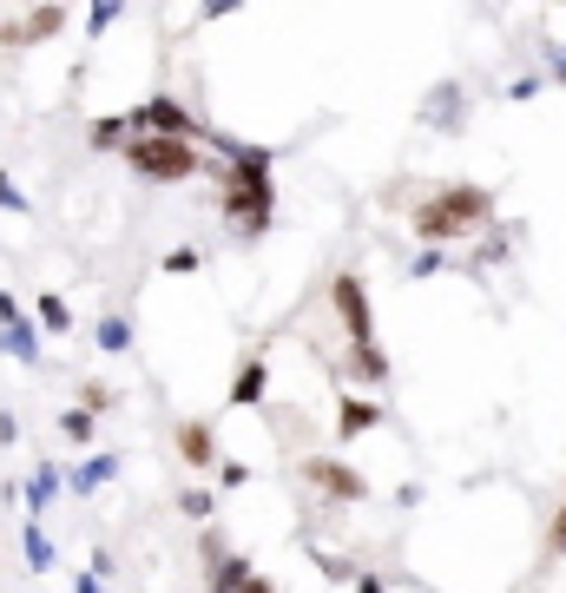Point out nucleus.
Wrapping results in <instances>:
<instances>
[{
	"mask_svg": "<svg viewBox=\"0 0 566 593\" xmlns=\"http://www.w3.org/2000/svg\"><path fill=\"white\" fill-rule=\"evenodd\" d=\"M271 165H277V152L264 146H244L231 165H224V192H217V212L231 231H244V237H264L271 218H277V185H271Z\"/></svg>",
	"mask_w": 566,
	"mask_h": 593,
	"instance_id": "f257e3e1",
	"label": "nucleus"
},
{
	"mask_svg": "<svg viewBox=\"0 0 566 593\" xmlns=\"http://www.w3.org/2000/svg\"><path fill=\"white\" fill-rule=\"evenodd\" d=\"M495 218V192L488 185H441V192H428L422 205H416V244L428 251H441V244H455V237H468L475 224Z\"/></svg>",
	"mask_w": 566,
	"mask_h": 593,
	"instance_id": "f03ea898",
	"label": "nucleus"
},
{
	"mask_svg": "<svg viewBox=\"0 0 566 593\" xmlns=\"http://www.w3.org/2000/svg\"><path fill=\"white\" fill-rule=\"evenodd\" d=\"M330 303H336V317L350 323V363H343V370L362 376V382H389V357L375 350V310H369L362 278H355V271H336V278H330Z\"/></svg>",
	"mask_w": 566,
	"mask_h": 593,
	"instance_id": "7ed1b4c3",
	"label": "nucleus"
},
{
	"mask_svg": "<svg viewBox=\"0 0 566 593\" xmlns=\"http://www.w3.org/2000/svg\"><path fill=\"white\" fill-rule=\"evenodd\" d=\"M126 165L139 172V178H152V185H178V178H192L198 172V146H178V139H126Z\"/></svg>",
	"mask_w": 566,
	"mask_h": 593,
	"instance_id": "20e7f679",
	"label": "nucleus"
},
{
	"mask_svg": "<svg viewBox=\"0 0 566 593\" xmlns=\"http://www.w3.org/2000/svg\"><path fill=\"white\" fill-rule=\"evenodd\" d=\"M126 126H133V139H178V146H198L205 139V119H192L172 93H152L139 113H126Z\"/></svg>",
	"mask_w": 566,
	"mask_h": 593,
	"instance_id": "39448f33",
	"label": "nucleus"
},
{
	"mask_svg": "<svg viewBox=\"0 0 566 593\" xmlns=\"http://www.w3.org/2000/svg\"><path fill=\"white\" fill-rule=\"evenodd\" d=\"M251 574H257V567H251L237 547H224L217 527H205V593H237Z\"/></svg>",
	"mask_w": 566,
	"mask_h": 593,
	"instance_id": "423d86ee",
	"label": "nucleus"
},
{
	"mask_svg": "<svg viewBox=\"0 0 566 593\" xmlns=\"http://www.w3.org/2000/svg\"><path fill=\"white\" fill-rule=\"evenodd\" d=\"M303 475L330 495V502H369V482H362V468H350V461H330V455H310L303 461Z\"/></svg>",
	"mask_w": 566,
	"mask_h": 593,
	"instance_id": "0eeeda50",
	"label": "nucleus"
},
{
	"mask_svg": "<svg viewBox=\"0 0 566 593\" xmlns=\"http://www.w3.org/2000/svg\"><path fill=\"white\" fill-rule=\"evenodd\" d=\"M67 20H72L67 7H33V13H13V20H0V47H33V40H53Z\"/></svg>",
	"mask_w": 566,
	"mask_h": 593,
	"instance_id": "6e6552de",
	"label": "nucleus"
},
{
	"mask_svg": "<svg viewBox=\"0 0 566 593\" xmlns=\"http://www.w3.org/2000/svg\"><path fill=\"white\" fill-rule=\"evenodd\" d=\"M382 422H389V402H362V396H343L336 402V443H355V436H369Z\"/></svg>",
	"mask_w": 566,
	"mask_h": 593,
	"instance_id": "1a4fd4ad",
	"label": "nucleus"
},
{
	"mask_svg": "<svg viewBox=\"0 0 566 593\" xmlns=\"http://www.w3.org/2000/svg\"><path fill=\"white\" fill-rule=\"evenodd\" d=\"M178 461L212 468V461H217V429H212V422H178Z\"/></svg>",
	"mask_w": 566,
	"mask_h": 593,
	"instance_id": "9d476101",
	"label": "nucleus"
},
{
	"mask_svg": "<svg viewBox=\"0 0 566 593\" xmlns=\"http://www.w3.org/2000/svg\"><path fill=\"white\" fill-rule=\"evenodd\" d=\"M271 396V363L264 357H251L244 370H237V382H231V409H257Z\"/></svg>",
	"mask_w": 566,
	"mask_h": 593,
	"instance_id": "9b49d317",
	"label": "nucleus"
},
{
	"mask_svg": "<svg viewBox=\"0 0 566 593\" xmlns=\"http://www.w3.org/2000/svg\"><path fill=\"white\" fill-rule=\"evenodd\" d=\"M0 350H7L13 363H27V370H33V363H40V330H33V317L7 323V330H0Z\"/></svg>",
	"mask_w": 566,
	"mask_h": 593,
	"instance_id": "f8f14e48",
	"label": "nucleus"
},
{
	"mask_svg": "<svg viewBox=\"0 0 566 593\" xmlns=\"http://www.w3.org/2000/svg\"><path fill=\"white\" fill-rule=\"evenodd\" d=\"M33 330H47V337H72V310L60 291H40L33 296Z\"/></svg>",
	"mask_w": 566,
	"mask_h": 593,
	"instance_id": "ddd939ff",
	"label": "nucleus"
},
{
	"mask_svg": "<svg viewBox=\"0 0 566 593\" xmlns=\"http://www.w3.org/2000/svg\"><path fill=\"white\" fill-rule=\"evenodd\" d=\"M113 475H119V455H86L67 482H72V495H92V488H106Z\"/></svg>",
	"mask_w": 566,
	"mask_h": 593,
	"instance_id": "4468645a",
	"label": "nucleus"
},
{
	"mask_svg": "<svg viewBox=\"0 0 566 593\" xmlns=\"http://www.w3.org/2000/svg\"><path fill=\"white\" fill-rule=\"evenodd\" d=\"M53 495H60V468H53V461H40V468H33V482H27V521L47 515V502H53Z\"/></svg>",
	"mask_w": 566,
	"mask_h": 593,
	"instance_id": "2eb2a0df",
	"label": "nucleus"
},
{
	"mask_svg": "<svg viewBox=\"0 0 566 593\" xmlns=\"http://www.w3.org/2000/svg\"><path fill=\"white\" fill-rule=\"evenodd\" d=\"M92 337H99V350H106V357H126V350H133V317H119V310H106Z\"/></svg>",
	"mask_w": 566,
	"mask_h": 593,
	"instance_id": "dca6fc26",
	"label": "nucleus"
},
{
	"mask_svg": "<svg viewBox=\"0 0 566 593\" xmlns=\"http://www.w3.org/2000/svg\"><path fill=\"white\" fill-rule=\"evenodd\" d=\"M20 541H27V567H33V574H53V541L40 534V521H27Z\"/></svg>",
	"mask_w": 566,
	"mask_h": 593,
	"instance_id": "f3484780",
	"label": "nucleus"
},
{
	"mask_svg": "<svg viewBox=\"0 0 566 593\" xmlns=\"http://www.w3.org/2000/svg\"><path fill=\"white\" fill-rule=\"evenodd\" d=\"M126 139H133V126H126V119H99V126H92V146H99V152H119Z\"/></svg>",
	"mask_w": 566,
	"mask_h": 593,
	"instance_id": "a211bd4d",
	"label": "nucleus"
},
{
	"mask_svg": "<svg viewBox=\"0 0 566 593\" xmlns=\"http://www.w3.org/2000/svg\"><path fill=\"white\" fill-rule=\"evenodd\" d=\"M113 402H119V396H113V389H106V382H86V389H79V409H86V416H92V422H99V416H106V409H113Z\"/></svg>",
	"mask_w": 566,
	"mask_h": 593,
	"instance_id": "6ab92c4d",
	"label": "nucleus"
},
{
	"mask_svg": "<svg viewBox=\"0 0 566 593\" xmlns=\"http://www.w3.org/2000/svg\"><path fill=\"white\" fill-rule=\"evenodd\" d=\"M310 561H316V574H323V581H336V587L355 581V561H343V554H310Z\"/></svg>",
	"mask_w": 566,
	"mask_h": 593,
	"instance_id": "aec40b11",
	"label": "nucleus"
},
{
	"mask_svg": "<svg viewBox=\"0 0 566 593\" xmlns=\"http://www.w3.org/2000/svg\"><path fill=\"white\" fill-rule=\"evenodd\" d=\"M428 119L455 126V119H461V93H455V86H448V93H435V99H428Z\"/></svg>",
	"mask_w": 566,
	"mask_h": 593,
	"instance_id": "412c9836",
	"label": "nucleus"
},
{
	"mask_svg": "<svg viewBox=\"0 0 566 593\" xmlns=\"http://www.w3.org/2000/svg\"><path fill=\"white\" fill-rule=\"evenodd\" d=\"M60 436H67V443H92V416H86V409H67V416H60Z\"/></svg>",
	"mask_w": 566,
	"mask_h": 593,
	"instance_id": "4be33fe9",
	"label": "nucleus"
},
{
	"mask_svg": "<svg viewBox=\"0 0 566 593\" xmlns=\"http://www.w3.org/2000/svg\"><path fill=\"white\" fill-rule=\"evenodd\" d=\"M178 515H192V521H212V495H205V488H185V495H178Z\"/></svg>",
	"mask_w": 566,
	"mask_h": 593,
	"instance_id": "5701e85b",
	"label": "nucleus"
},
{
	"mask_svg": "<svg viewBox=\"0 0 566 593\" xmlns=\"http://www.w3.org/2000/svg\"><path fill=\"white\" fill-rule=\"evenodd\" d=\"M0 212H20V218L33 212V205H27V192H20V185H13L7 172H0Z\"/></svg>",
	"mask_w": 566,
	"mask_h": 593,
	"instance_id": "b1692460",
	"label": "nucleus"
},
{
	"mask_svg": "<svg viewBox=\"0 0 566 593\" xmlns=\"http://www.w3.org/2000/svg\"><path fill=\"white\" fill-rule=\"evenodd\" d=\"M198 264H205V257H198V251H165V271H172V278H192V271H198Z\"/></svg>",
	"mask_w": 566,
	"mask_h": 593,
	"instance_id": "393cba45",
	"label": "nucleus"
},
{
	"mask_svg": "<svg viewBox=\"0 0 566 593\" xmlns=\"http://www.w3.org/2000/svg\"><path fill=\"white\" fill-rule=\"evenodd\" d=\"M113 20H119V7H113V0H99V7H92V13H86V33H106V27H113Z\"/></svg>",
	"mask_w": 566,
	"mask_h": 593,
	"instance_id": "a878e982",
	"label": "nucleus"
},
{
	"mask_svg": "<svg viewBox=\"0 0 566 593\" xmlns=\"http://www.w3.org/2000/svg\"><path fill=\"white\" fill-rule=\"evenodd\" d=\"M547 554H554V561L566 554V502H560V515H554V527H547Z\"/></svg>",
	"mask_w": 566,
	"mask_h": 593,
	"instance_id": "bb28decb",
	"label": "nucleus"
},
{
	"mask_svg": "<svg viewBox=\"0 0 566 593\" xmlns=\"http://www.w3.org/2000/svg\"><path fill=\"white\" fill-rule=\"evenodd\" d=\"M20 317H27V310H20V296L0 284V330H7V323H20Z\"/></svg>",
	"mask_w": 566,
	"mask_h": 593,
	"instance_id": "cd10ccee",
	"label": "nucleus"
},
{
	"mask_svg": "<svg viewBox=\"0 0 566 593\" xmlns=\"http://www.w3.org/2000/svg\"><path fill=\"white\" fill-rule=\"evenodd\" d=\"M217 482H224V488H244V482H251V468H244V461H224V468H217Z\"/></svg>",
	"mask_w": 566,
	"mask_h": 593,
	"instance_id": "c85d7f7f",
	"label": "nucleus"
},
{
	"mask_svg": "<svg viewBox=\"0 0 566 593\" xmlns=\"http://www.w3.org/2000/svg\"><path fill=\"white\" fill-rule=\"evenodd\" d=\"M237 593H277V581H271V574H251V581H244Z\"/></svg>",
	"mask_w": 566,
	"mask_h": 593,
	"instance_id": "c756f323",
	"label": "nucleus"
},
{
	"mask_svg": "<svg viewBox=\"0 0 566 593\" xmlns=\"http://www.w3.org/2000/svg\"><path fill=\"white\" fill-rule=\"evenodd\" d=\"M13 436H20V422H13V416L0 409V448H13Z\"/></svg>",
	"mask_w": 566,
	"mask_h": 593,
	"instance_id": "7c9ffc66",
	"label": "nucleus"
},
{
	"mask_svg": "<svg viewBox=\"0 0 566 593\" xmlns=\"http://www.w3.org/2000/svg\"><path fill=\"white\" fill-rule=\"evenodd\" d=\"M355 593H389V587H382V574H355Z\"/></svg>",
	"mask_w": 566,
	"mask_h": 593,
	"instance_id": "2f4dec72",
	"label": "nucleus"
},
{
	"mask_svg": "<svg viewBox=\"0 0 566 593\" xmlns=\"http://www.w3.org/2000/svg\"><path fill=\"white\" fill-rule=\"evenodd\" d=\"M547 60H554V74H560V86H566V54L560 47H547Z\"/></svg>",
	"mask_w": 566,
	"mask_h": 593,
	"instance_id": "473e14b6",
	"label": "nucleus"
},
{
	"mask_svg": "<svg viewBox=\"0 0 566 593\" xmlns=\"http://www.w3.org/2000/svg\"><path fill=\"white\" fill-rule=\"evenodd\" d=\"M72 593H99V581H92V574H79V581H72Z\"/></svg>",
	"mask_w": 566,
	"mask_h": 593,
	"instance_id": "72a5a7b5",
	"label": "nucleus"
},
{
	"mask_svg": "<svg viewBox=\"0 0 566 593\" xmlns=\"http://www.w3.org/2000/svg\"><path fill=\"white\" fill-rule=\"evenodd\" d=\"M560 54H566V47H560Z\"/></svg>",
	"mask_w": 566,
	"mask_h": 593,
	"instance_id": "f704fd0d",
	"label": "nucleus"
}]
</instances>
